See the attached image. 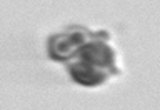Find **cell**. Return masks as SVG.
I'll return each mask as SVG.
<instances>
[{"label": "cell", "instance_id": "2", "mask_svg": "<svg viewBox=\"0 0 160 110\" xmlns=\"http://www.w3.org/2000/svg\"><path fill=\"white\" fill-rule=\"evenodd\" d=\"M78 60L97 67H103L108 70H115V63H113V52L107 43L98 42V40H92L87 42L82 48L77 52Z\"/></svg>", "mask_w": 160, "mask_h": 110}, {"label": "cell", "instance_id": "3", "mask_svg": "<svg viewBox=\"0 0 160 110\" xmlns=\"http://www.w3.org/2000/svg\"><path fill=\"white\" fill-rule=\"evenodd\" d=\"M68 72H70V77L73 78V82L85 85V87H97V85L103 83L108 77V68L97 67V65L82 62V60L70 63Z\"/></svg>", "mask_w": 160, "mask_h": 110}, {"label": "cell", "instance_id": "1", "mask_svg": "<svg viewBox=\"0 0 160 110\" xmlns=\"http://www.w3.org/2000/svg\"><path fill=\"white\" fill-rule=\"evenodd\" d=\"M88 38H90V33L82 28L55 35V37L50 38V45H48L50 57L55 60H67L73 57L85 43L90 42Z\"/></svg>", "mask_w": 160, "mask_h": 110}]
</instances>
